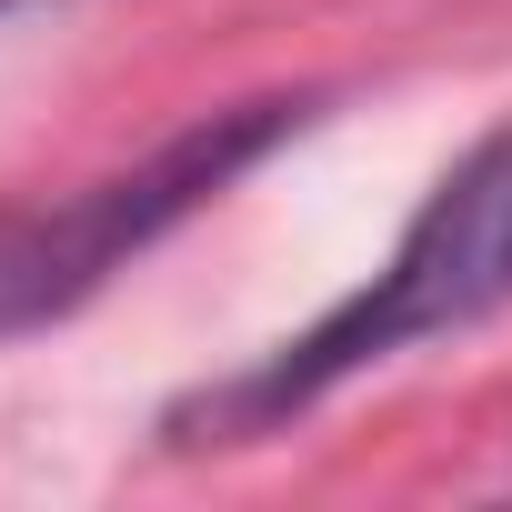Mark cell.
<instances>
[{"label": "cell", "mask_w": 512, "mask_h": 512, "mask_svg": "<svg viewBox=\"0 0 512 512\" xmlns=\"http://www.w3.org/2000/svg\"><path fill=\"white\" fill-rule=\"evenodd\" d=\"M512 302V121L492 141H472L452 161V181L412 211V231L392 241V262L342 302L322 312L302 342H282L272 362H251L241 382L201 392L171 412L181 442H241V432H272L282 412H312L322 392H342L352 372L412 352V342H442V332H472Z\"/></svg>", "instance_id": "1"}, {"label": "cell", "mask_w": 512, "mask_h": 512, "mask_svg": "<svg viewBox=\"0 0 512 512\" xmlns=\"http://www.w3.org/2000/svg\"><path fill=\"white\" fill-rule=\"evenodd\" d=\"M292 121H302V101H241V111H211V121L171 131L161 151H141L111 181H81V191H61L41 211H11L0 221V342L81 312L161 231H181L201 201H221Z\"/></svg>", "instance_id": "2"}, {"label": "cell", "mask_w": 512, "mask_h": 512, "mask_svg": "<svg viewBox=\"0 0 512 512\" xmlns=\"http://www.w3.org/2000/svg\"><path fill=\"white\" fill-rule=\"evenodd\" d=\"M0 11H21V0H0Z\"/></svg>", "instance_id": "3"}]
</instances>
